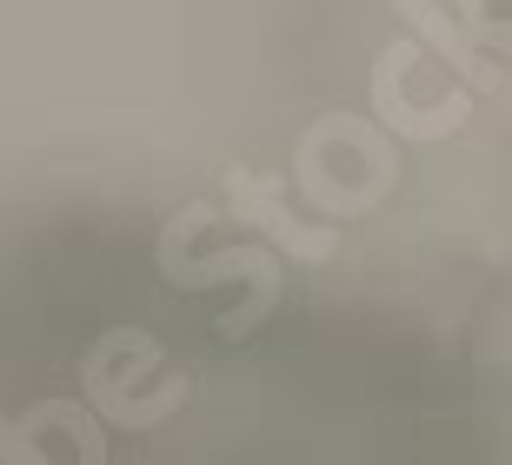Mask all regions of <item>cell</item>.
I'll return each instance as SVG.
<instances>
[{
  "instance_id": "obj_1",
  "label": "cell",
  "mask_w": 512,
  "mask_h": 465,
  "mask_svg": "<svg viewBox=\"0 0 512 465\" xmlns=\"http://www.w3.org/2000/svg\"><path fill=\"white\" fill-rule=\"evenodd\" d=\"M233 213L260 233H273V246H286V260H326L333 253V233L320 226H300L293 213H280V180H260V173H233L227 180Z\"/></svg>"
},
{
  "instance_id": "obj_2",
  "label": "cell",
  "mask_w": 512,
  "mask_h": 465,
  "mask_svg": "<svg viewBox=\"0 0 512 465\" xmlns=\"http://www.w3.org/2000/svg\"><path fill=\"white\" fill-rule=\"evenodd\" d=\"M67 412H74V399H40L20 419L0 412V465H74L54 452V439L67 432Z\"/></svg>"
}]
</instances>
